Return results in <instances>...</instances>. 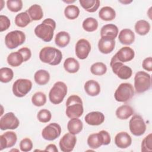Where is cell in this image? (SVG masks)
Listing matches in <instances>:
<instances>
[{
	"label": "cell",
	"instance_id": "1",
	"mask_svg": "<svg viewBox=\"0 0 152 152\" xmlns=\"http://www.w3.org/2000/svg\"><path fill=\"white\" fill-rule=\"evenodd\" d=\"M56 28V22L52 18L44 20L34 28L36 36L45 42H49L53 37V32Z\"/></svg>",
	"mask_w": 152,
	"mask_h": 152
},
{
	"label": "cell",
	"instance_id": "2",
	"mask_svg": "<svg viewBox=\"0 0 152 152\" xmlns=\"http://www.w3.org/2000/svg\"><path fill=\"white\" fill-rule=\"evenodd\" d=\"M83 104V101L78 96H70L66 102V115L70 119L80 118L84 112Z\"/></svg>",
	"mask_w": 152,
	"mask_h": 152
},
{
	"label": "cell",
	"instance_id": "3",
	"mask_svg": "<svg viewBox=\"0 0 152 152\" xmlns=\"http://www.w3.org/2000/svg\"><path fill=\"white\" fill-rule=\"evenodd\" d=\"M39 59L43 63L50 65H59L62 59L61 51L54 47L46 46L39 52Z\"/></svg>",
	"mask_w": 152,
	"mask_h": 152
},
{
	"label": "cell",
	"instance_id": "4",
	"mask_svg": "<svg viewBox=\"0 0 152 152\" xmlns=\"http://www.w3.org/2000/svg\"><path fill=\"white\" fill-rule=\"evenodd\" d=\"M110 141L111 138L109 133L104 130L90 134L87 138V144L93 149L98 148L102 145H108Z\"/></svg>",
	"mask_w": 152,
	"mask_h": 152
},
{
	"label": "cell",
	"instance_id": "5",
	"mask_svg": "<svg viewBox=\"0 0 152 152\" xmlns=\"http://www.w3.org/2000/svg\"><path fill=\"white\" fill-rule=\"evenodd\" d=\"M67 94V86L62 81L56 82L49 93L50 102L54 104L61 103Z\"/></svg>",
	"mask_w": 152,
	"mask_h": 152
},
{
	"label": "cell",
	"instance_id": "6",
	"mask_svg": "<svg viewBox=\"0 0 152 152\" xmlns=\"http://www.w3.org/2000/svg\"><path fill=\"white\" fill-rule=\"evenodd\" d=\"M134 87L137 93H142L151 87V76L144 71L137 72L134 77Z\"/></svg>",
	"mask_w": 152,
	"mask_h": 152
},
{
	"label": "cell",
	"instance_id": "7",
	"mask_svg": "<svg viewBox=\"0 0 152 152\" xmlns=\"http://www.w3.org/2000/svg\"><path fill=\"white\" fill-rule=\"evenodd\" d=\"M134 89L132 85L128 83H121L116 90L114 97L119 102H126L134 96Z\"/></svg>",
	"mask_w": 152,
	"mask_h": 152
},
{
	"label": "cell",
	"instance_id": "8",
	"mask_svg": "<svg viewBox=\"0 0 152 152\" xmlns=\"http://www.w3.org/2000/svg\"><path fill=\"white\" fill-rule=\"evenodd\" d=\"M26 40L24 33L20 30H14L7 34L5 37V44L10 49H13L21 45Z\"/></svg>",
	"mask_w": 152,
	"mask_h": 152
},
{
	"label": "cell",
	"instance_id": "9",
	"mask_svg": "<svg viewBox=\"0 0 152 152\" xmlns=\"http://www.w3.org/2000/svg\"><path fill=\"white\" fill-rule=\"evenodd\" d=\"M32 88V82L28 79L20 78L17 80L12 86V93L18 97L25 96Z\"/></svg>",
	"mask_w": 152,
	"mask_h": 152
},
{
	"label": "cell",
	"instance_id": "10",
	"mask_svg": "<svg viewBox=\"0 0 152 152\" xmlns=\"http://www.w3.org/2000/svg\"><path fill=\"white\" fill-rule=\"evenodd\" d=\"M110 66L112 68L113 72L121 79L127 80L132 76V69L129 66L124 65V64L121 62L112 58L110 62Z\"/></svg>",
	"mask_w": 152,
	"mask_h": 152
},
{
	"label": "cell",
	"instance_id": "11",
	"mask_svg": "<svg viewBox=\"0 0 152 152\" xmlns=\"http://www.w3.org/2000/svg\"><path fill=\"white\" fill-rule=\"evenodd\" d=\"M129 127L131 132L135 136H141L146 131V125L141 116L134 115L129 121Z\"/></svg>",
	"mask_w": 152,
	"mask_h": 152
},
{
	"label": "cell",
	"instance_id": "12",
	"mask_svg": "<svg viewBox=\"0 0 152 152\" xmlns=\"http://www.w3.org/2000/svg\"><path fill=\"white\" fill-rule=\"evenodd\" d=\"M20 125V121L13 112H8L2 116L0 119L1 130L15 129Z\"/></svg>",
	"mask_w": 152,
	"mask_h": 152
},
{
	"label": "cell",
	"instance_id": "13",
	"mask_svg": "<svg viewBox=\"0 0 152 152\" xmlns=\"http://www.w3.org/2000/svg\"><path fill=\"white\" fill-rule=\"evenodd\" d=\"M61 133V126L55 122L49 124L42 131V137L48 141H53L58 138Z\"/></svg>",
	"mask_w": 152,
	"mask_h": 152
},
{
	"label": "cell",
	"instance_id": "14",
	"mask_svg": "<svg viewBox=\"0 0 152 152\" xmlns=\"http://www.w3.org/2000/svg\"><path fill=\"white\" fill-rule=\"evenodd\" d=\"M90 50L91 45L87 40L85 39H81L76 43L75 52L76 56L80 59H86L88 56Z\"/></svg>",
	"mask_w": 152,
	"mask_h": 152
},
{
	"label": "cell",
	"instance_id": "15",
	"mask_svg": "<svg viewBox=\"0 0 152 152\" xmlns=\"http://www.w3.org/2000/svg\"><path fill=\"white\" fill-rule=\"evenodd\" d=\"M77 142V138L75 135L71 133H66L60 139L59 145L62 151L70 152L73 150Z\"/></svg>",
	"mask_w": 152,
	"mask_h": 152
},
{
	"label": "cell",
	"instance_id": "16",
	"mask_svg": "<svg viewBox=\"0 0 152 152\" xmlns=\"http://www.w3.org/2000/svg\"><path fill=\"white\" fill-rule=\"evenodd\" d=\"M17 136L13 131H7L0 135V150L13 147L17 142Z\"/></svg>",
	"mask_w": 152,
	"mask_h": 152
},
{
	"label": "cell",
	"instance_id": "17",
	"mask_svg": "<svg viewBox=\"0 0 152 152\" xmlns=\"http://www.w3.org/2000/svg\"><path fill=\"white\" fill-rule=\"evenodd\" d=\"M134 50L130 47L125 46L120 49L112 57V59L124 63L131 61L134 58Z\"/></svg>",
	"mask_w": 152,
	"mask_h": 152
},
{
	"label": "cell",
	"instance_id": "18",
	"mask_svg": "<svg viewBox=\"0 0 152 152\" xmlns=\"http://www.w3.org/2000/svg\"><path fill=\"white\" fill-rule=\"evenodd\" d=\"M115 46V39L109 37H101L98 42L99 50L103 54H108L112 52Z\"/></svg>",
	"mask_w": 152,
	"mask_h": 152
},
{
	"label": "cell",
	"instance_id": "19",
	"mask_svg": "<svg viewBox=\"0 0 152 152\" xmlns=\"http://www.w3.org/2000/svg\"><path fill=\"white\" fill-rule=\"evenodd\" d=\"M115 143L119 148H126L132 143V138L126 132H120L115 137Z\"/></svg>",
	"mask_w": 152,
	"mask_h": 152
},
{
	"label": "cell",
	"instance_id": "20",
	"mask_svg": "<svg viewBox=\"0 0 152 152\" xmlns=\"http://www.w3.org/2000/svg\"><path fill=\"white\" fill-rule=\"evenodd\" d=\"M84 120L90 125L97 126L101 125L104 121V115L100 112H91L86 115Z\"/></svg>",
	"mask_w": 152,
	"mask_h": 152
},
{
	"label": "cell",
	"instance_id": "21",
	"mask_svg": "<svg viewBox=\"0 0 152 152\" xmlns=\"http://www.w3.org/2000/svg\"><path fill=\"white\" fill-rule=\"evenodd\" d=\"M118 39L121 44L130 45L135 40V34L131 29L124 28L120 31Z\"/></svg>",
	"mask_w": 152,
	"mask_h": 152
},
{
	"label": "cell",
	"instance_id": "22",
	"mask_svg": "<svg viewBox=\"0 0 152 152\" xmlns=\"http://www.w3.org/2000/svg\"><path fill=\"white\" fill-rule=\"evenodd\" d=\"M84 88L86 93L90 96H96L100 92V84L97 81L94 80H90L86 81Z\"/></svg>",
	"mask_w": 152,
	"mask_h": 152
},
{
	"label": "cell",
	"instance_id": "23",
	"mask_svg": "<svg viewBox=\"0 0 152 152\" xmlns=\"http://www.w3.org/2000/svg\"><path fill=\"white\" fill-rule=\"evenodd\" d=\"M67 128L69 133L73 135H76L82 131L83 124L80 119L71 118L68 122Z\"/></svg>",
	"mask_w": 152,
	"mask_h": 152
},
{
	"label": "cell",
	"instance_id": "24",
	"mask_svg": "<svg viewBox=\"0 0 152 152\" xmlns=\"http://www.w3.org/2000/svg\"><path fill=\"white\" fill-rule=\"evenodd\" d=\"M118 34V28L113 24H107L103 26L100 30L101 37L107 36L115 39Z\"/></svg>",
	"mask_w": 152,
	"mask_h": 152
},
{
	"label": "cell",
	"instance_id": "25",
	"mask_svg": "<svg viewBox=\"0 0 152 152\" xmlns=\"http://www.w3.org/2000/svg\"><path fill=\"white\" fill-rule=\"evenodd\" d=\"M134 114V110L128 104H123L117 108L116 115L118 118L124 120L128 119Z\"/></svg>",
	"mask_w": 152,
	"mask_h": 152
},
{
	"label": "cell",
	"instance_id": "26",
	"mask_svg": "<svg viewBox=\"0 0 152 152\" xmlns=\"http://www.w3.org/2000/svg\"><path fill=\"white\" fill-rule=\"evenodd\" d=\"M27 12L29 15L31 21L40 20L43 17V10L41 6L38 4H34L30 6L27 10Z\"/></svg>",
	"mask_w": 152,
	"mask_h": 152
},
{
	"label": "cell",
	"instance_id": "27",
	"mask_svg": "<svg viewBox=\"0 0 152 152\" xmlns=\"http://www.w3.org/2000/svg\"><path fill=\"white\" fill-rule=\"evenodd\" d=\"M99 17L103 21H112L116 17V12L112 7L106 6L100 10Z\"/></svg>",
	"mask_w": 152,
	"mask_h": 152
},
{
	"label": "cell",
	"instance_id": "28",
	"mask_svg": "<svg viewBox=\"0 0 152 152\" xmlns=\"http://www.w3.org/2000/svg\"><path fill=\"white\" fill-rule=\"evenodd\" d=\"M70 35L69 33L65 31L58 32L55 38V44L60 48H65L70 42Z\"/></svg>",
	"mask_w": 152,
	"mask_h": 152
},
{
	"label": "cell",
	"instance_id": "29",
	"mask_svg": "<svg viewBox=\"0 0 152 152\" xmlns=\"http://www.w3.org/2000/svg\"><path fill=\"white\" fill-rule=\"evenodd\" d=\"M34 79L36 84L40 86H43L49 82L50 80V74L46 70L39 69L35 72Z\"/></svg>",
	"mask_w": 152,
	"mask_h": 152
},
{
	"label": "cell",
	"instance_id": "30",
	"mask_svg": "<svg viewBox=\"0 0 152 152\" xmlns=\"http://www.w3.org/2000/svg\"><path fill=\"white\" fill-rule=\"evenodd\" d=\"M65 70L71 74L76 73L80 69V64L77 60L74 58H68L64 62Z\"/></svg>",
	"mask_w": 152,
	"mask_h": 152
},
{
	"label": "cell",
	"instance_id": "31",
	"mask_svg": "<svg viewBox=\"0 0 152 152\" xmlns=\"http://www.w3.org/2000/svg\"><path fill=\"white\" fill-rule=\"evenodd\" d=\"M81 6L88 12H94L99 8L100 2L99 0H79Z\"/></svg>",
	"mask_w": 152,
	"mask_h": 152
},
{
	"label": "cell",
	"instance_id": "32",
	"mask_svg": "<svg viewBox=\"0 0 152 152\" xmlns=\"http://www.w3.org/2000/svg\"><path fill=\"white\" fill-rule=\"evenodd\" d=\"M7 60L8 64L13 67L18 66L23 62H24L22 55L18 51L10 53L7 57Z\"/></svg>",
	"mask_w": 152,
	"mask_h": 152
},
{
	"label": "cell",
	"instance_id": "33",
	"mask_svg": "<svg viewBox=\"0 0 152 152\" xmlns=\"http://www.w3.org/2000/svg\"><path fill=\"white\" fill-rule=\"evenodd\" d=\"M150 30V23L144 20H140L136 22L135 24V30L137 34L144 36L148 33Z\"/></svg>",
	"mask_w": 152,
	"mask_h": 152
},
{
	"label": "cell",
	"instance_id": "34",
	"mask_svg": "<svg viewBox=\"0 0 152 152\" xmlns=\"http://www.w3.org/2000/svg\"><path fill=\"white\" fill-rule=\"evenodd\" d=\"M31 21V20L27 11L22 12L17 14L15 16L14 20V22L16 26L20 27H26Z\"/></svg>",
	"mask_w": 152,
	"mask_h": 152
},
{
	"label": "cell",
	"instance_id": "35",
	"mask_svg": "<svg viewBox=\"0 0 152 152\" xmlns=\"http://www.w3.org/2000/svg\"><path fill=\"white\" fill-rule=\"evenodd\" d=\"M82 26L85 31L93 32L97 29L98 21L94 18L88 17L83 21Z\"/></svg>",
	"mask_w": 152,
	"mask_h": 152
},
{
	"label": "cell",
	"instance_id": "36",
	"mask_svg": "<svg viewBox=\"0 0 152 152\" xmlns=\"http://www.w3.org/2000/svg\"><path fill=\"white\" fill-rule=\"evenodd\" d=\"M80 14L78 7L75 5H69L66 7L64 10L65 17L69 20L76 19Z\"/></svg>",
	"mask_w": 152,
	"mask_h": 152
},
{
	"label": "cell",
	"instance_id": "37",
	"mask_svg": "<svg viewBox=\"0 0 152 152\" xmlns=\"http://www.w3.org/2000/svg\"><path fill=\"white\" fill-rule=\"evenodd\" d=\"M14 77L13 71L8 67L0 69V81L3 83H7L12 80Z\"/></svg>",
	"mask_w": 152,
	"mask_h": 152
},
{
	"label": "cell",
	"instance_id": "38",
	"mask_svg": "<svg viewBox=\"0 0 152 152\" xmlns=\"http://www.w3.org/2000/svg\"><path fill=\"white\" fill-rule=\"evenodd\" d=\"M90 71L93 75L100 76L103 75L107 71V66L103 62H96L91 65L90 67Z\"/></svg>",
	"mask_w": 152,
	"mask_h": 152
},
{
	"label": "cell",
	"instance_id": "39",
	"mask_svg": "<svg viewBox=\"0 0 152 152\" xmlns=\"http://www.w3.org/2000/svg\"><path fill=\"white\" fill-rule=\"evenodd\" d=\"M31 102L36 106H42L46 103V96L42 91L36 92L31 97Z\"/></svg>",
	"mask_w": 152,
	"mask_h": 152
},
{
	"label": "cell",
	"instance_id": "40",
	"mask_svg": "<svg viewBox=\"0 0 152 152\" xmlns=\"http://www.w3.org/2000/svg\"><path fill=\"white\" fill-rule=\"evenodd\" d=\"M8 9L11 12H17L23 8V1L21 0H8L7 1Z\"/></svg>",
	"mask_w": 152,
	"mask_h": 152
},
{
	"label": "cell",
	"instance_id": "41",
	"mask_svg": "<svg viewBox=\"0 0 152 152\" xmlns=\"http://www.w3.org/2000/svg\"><path fill=\"white\" fill-rule=\"evenodd\" d=\"M37 118L40 122L47 123L49 122L52 118L51 112L46 109H41L37 113Z\"/></svg>",
	"mask_w": 152,
	"mask_h": 152
},
{
	"label": "cell",
	"instance_id": "42",
	"mask_svg": "<svg viewBox=\"0 0 152 152\" xmlns=\"http://www.w3.org/2000/svg\"><path fill=\"white\" fill-rule=\"evenodd\" d=\"M152 151V134L147 135L141 142L142 152H151Z\"/></svg>",
	"mask_w": 152,
	"mask_h": 152
},
{
	"label": "cell",
	"instance_id": "43",
	"mask_svg": "<svg viewBox=\"0 0 152 152\" xmlns=\"http://www.w3.org/2000/svg\"><path fill=\"white\" fill-rule=\"evenodd\" d=\"M21 151L24 152L30 151L33 148V142L29 138H23L19 144Z\"/></svg>",
	"mask_w": 152,
	"mask_h": 152
},
{
	"label": "cell",
	"instance_id": "44",
	"mask_svg": "<svg viewBox=\"0 0 152 152\" xmlns=\"http://www.w3.org/2000/svg\"><path fill=\"white\" fill-rule=\"evenodd\" d=\"M11 22L8 17L1 15H0V31L2 32L7 30L10 27Z\"/></svg>",
	"mask_w": 152,
	"mask_h": 152
},
{
	"label": "cell",
	"instance_id": "45",
	"mask_svg": "<svg viewBox=\"0 0 152 152\" xmlns=\"http://www.w3.org/2000/svg\"><path fill=\"white\" fill-rule=\"evenodd\" d=\"M18 51L22 55L24 62H26L30 59L31 56V52L29 48L27 47H23L18 50Z\"/></svg>",
	"mask_w": 152,
	"mask_h": 152
},
{
	"label": "cell",
	"instance_id": "46",
	"mask_svg": "<svg viewBox=\"0 0 152 152\" xmlns=\"http://www.w3.org/2000/svg\"><path fill=\"white\" fill-rule=\"evenodd\" d=\"M142 66L145 70L147 71H152V58L151 56L146 58L143 60Z\"/></svg>",
	"mask_w": 152,
	"mask_h": 152
},
{
	"label": "cell",
	"instance_id": "47",
	"mask_svg": "<svg viewBox=\"0 0 152 152\" xmlns=\"http://www.w3.org/2000/svg\"><path fill=\"white\" fill-rule=\"evenodd\" d=\"M45 151H51V152H58V148L56 146L53 144H50L46 147L44 150Z\"/></svg>",
	"mask_w": 152,
	"mask_h": 152
},
{
	"label": "cell",
	"instance_id": "48",
	"mask_svg": "<svg viewBox=\"0 0 152 152\" xmlns=\"http://www.w3.org/2000/svg\"><path fill=\"white\" fill-rule=\"evenodd\" d=\"M120 2L124 4H129L131 2H132V1H119Z\"/></svg>",
	"mask_w": 152,
	"mask_h": 152
},
{
	"label": "cell",
	"instance_id": "49",
	"mask_svg": "<svg viewBox=\"0 0 152 152\" xmlns=\"http://www.w3.org/2000/svg\"><path fill=\"white\" fill-rule=\"evenodd\" d=\"M65 2H66V3H72V2H75V1H64Z\"/></svg>",
	"mask_w": 152,
	"mask_h": 152
}]
</instances>
